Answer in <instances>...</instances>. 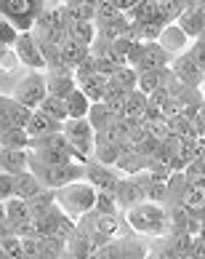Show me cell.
Instances as JSON below:
<instances>
[{
    "instance_id": "obj_1",
    "label": "cell",
    "mask_w": 205,
    "mask_h": 259,
    "mask_svg": "<svg viewBox=\"0 0 205 259\" xmlns=\"http://www.w3.org/2000/svg\"><path fill=\"white\" fill-rule=\"evenodd\" d=\"M120 217H123V225L139 238H158V235L168 233V214H165V206L152 203V200H144L139 206H131V208L120 211Z\"/></svg>"
},
{
    "instance_id": "obj_2",
    "label": "cell",
    "mask_w": 205,
    "mask_h": 259,
    "mask_svg": "<svg viewBox=\"0 0 205 259\" xmlns=\"http://www.w3.org/2000/svg\"><path fill=\"white\" fill-rule=\"evenodd\" d=\"M27 168L40 179V185L48 190H59L70 182L77 179H85V163L80 160H72V163H62V166H51V163H43L37 160L32 152H29V160H27Z\"/></svg>"
},
{
    "instance_id": "obj_3",
    "label": "cell",
    "mask_w": 205,
    "mask_h": 259,
    "mask_svg": "<svg viewBox=\"0 0 205 259\" xmlns=\"http://www.w3.org/2000/svg\"><path fill=\"white\" fill-rule=\"evenodd\" d=\"M54 198H56V206L64 211L70 219H80L85 211H91L93 203H96V187L88 185L85 179H77V182H70V185L54 190Z\"/></svg>"
},
{
    "instance_id": "obj_4",
    "label": "cell",
    "mask_w": 205,
    "mask_h": 259,
    "mask_svg": "<svg viewBox=\"0 0 205 259\" xmlns=\"http://www.w3.org/2000/svg\"><path fill=\"white\" fill-rule=\"evenodd\" d=\"M123 219L120 217H110V214H99L96 208L85 211V214L77 219V230H83V233H88L93 238L96 246L101 243H110L115 241V238L123 235Z\"/></svg>"
},
{
    "instance_id": "obj_5",
    "label": "cell",
    "mask_w": 205,
    "mask_h": 259,
    "mask_svg": "<svg viewBox=\"0 0 205 259\" xmlns=\"http://www.w3.org/2000/svg\"><path fill=\"white\" fill-rule=\"evenodd\" d=\"M62 134L80 163H85L93 155V128L88 123V118H67L62 126Z\"/></svg>"
},
{
    "instance_id": "obj_6",
    "label": "cell",
    "mask_w": 205,
    "mask_h": 259,
    "mask_svg": "<svg viewBox=\"0 0 205 259\" xmlns=\"http://www.w3.org/2000/svg\"><path fill=\"white\" fill-rule=\"evenodd\" d=\"M14 99H19L22 104H27L29 110H37V104H40L45 99V72H37V70H29L27 75H22L16 83H14V89L8 91Z\"/></svg>"
},
{
    "instance_id": "obj_7",
    "label": "cell",
    "mask_w": 205,
    "mask_h": 259,
    "mask_svg": "<svg viewBox=\"0 0 205 259\" xmlns=\"http://www.w3.org/2000/svg\"><path fill=\"white\" fill-rule=\"evenodd\" d=\"M146 187H149V174H146V171L133 174V177H120V182H117V187H115V200H117V206H120V211L144 203Z\"/></svg>"
},
{
    "instance_id": "obj_8",
    "label": "cell",
    "mask_w": 205,
    "mask_h": 259,
    "mask_svg": "<svg viewBox=\"0 0 205 259\" xmlns=\"http://www.w3.org/2000/svg\"><path fill=\"white\" fill-rule=\"evenodd\" d=\"M173 56L163 49L160 43H139L136 51L125 59V64L133 67V70H163V67L171 64Z\"/></svg>"
},
{
    "instance_id": "obj_9",
    "label": "cell",
    "mask_w": 205,
    "mask_h": 259,
    "mask_svg": "<svg viewBox=\"0 0 205 259\" xmlns=\"http://www.w3.org/2000/svg\"><path fill=\"white\" fill-rule=\"evenodd\" d=\"M14 51L19 56V62H22V67H27V70H37V72H45L43 51H40V46H37L32 32H19L16 43H14Z\"/></svg>"
},
{
    "instance_id": "obj_10",
    "label": "cell",
    "mask_w": 205,
    "mask_h": 259,
    "mask_svg": "<svg viewBox=\"0 0 205 259\" xmlns=\"http://www.w3.org/2000/svg\"><path fill=\"white\" fill-rule=\"evenodd\" d=\"M85 182L93 185L99 193H115L117 182H120V174L112 166H104V163L88 158L85 160Z\"/></svg>"
},
{
    "instance_id": "obj_11",
    "label": "cell",
    "mask_w": 205,
    "mask_h": 259,
    "mask_svg": "<svg viewBox=\"0 0 205 259\" xmlns=\"http://www.w3.org/2000/svg\"><path fill=\"white\" fill-rule=\"evenodd\" d=\"M29 115H32V110L27 107V104H22L19 99H14L11 94H3L0 91V131L8 128V126H19L24 128Z\"/></svg>"
},
{
    "instance_id": "obj_12",
    "label": "cell",
    "mask_w": 205,
    "mask_h": 259,
    "mask_svg": "<svg viewBox=\"0 0 205 259\" xmlns=\"http://www.w3.org/2000/svg\"><path fill=\"white\" fill-rule=\"evenodd\" d=\"M168 67H171V72H173V75H176V78H179L184 85H189V89H202V83H205V72H202L200 67L189 59V54H187V51L179 54V56H173Z\"/></svg>"
},
{
    "instance_id": "obj_13",
    "label": "cell",
    "mask_w": 205,
    "mask_h": 259,
    "mask_svg": "<svg viewBox=\"0 0 205 259\" xmlns=\"http://www.w3.org/2000/svg\"><path fill=\"white\" fill-rule=\"evenodd\" d=\"M146 166H149V158H144L136 147H123L120 150V158L115 160V171L120 177H133V174H141V171H146Z\"/></svg>"
},
{
    "instance_id": "obj_14",
    "label": "cell",
    "mask_w": 205,
    "mask_h": 259,
    "mask_svg": "<svg viewBox=\"0 0 205 259\" xmlns=\"http://www.w3.org/2000/svg\"><path fill=\"white\" fill-rule=\"evenodd\" d=\"M45 89H48V94H54V97L67 99L77 89L72 70H45Z\"/></svg>"
},
{
    "instance_id": "obj_15",
    "label": "cell",
    "mask_w": 205,
    "mask_h": 259,
    "mask_svg": "<svg viewBox=\"0 0 205 259\" xmlns=\"http://www.w3.org/2000/svg\"><path fill=\"white\" fill-rule=\"evenodd\" d=\"M158 43H160L171 56H179V54H184V51H187L189 46H192V40H189L187 35H184V30H181V27L176 24V22L163 27V32H160V37H158Z\"/></svg>"
},
{
    "instance_id": "obj_16",
    "label": "cell",
    "mask_w": 205,
    "mask_h": 259,
    "mask_svg": "<svg viewBox=\"0 0 205 259\" xmlns=\"http://www.w3.org/2000/svg\"><path fill=\"white\" fill-rule=\"evenodd\" d=\"M64 248H67V254H72L77 259H91V254L96 251V243H93V238L88 233H83V230L75 227V233L64 241Z\"/></svg>"
},
{
    "instance_id": "obj_17",
    "label": "cell",
    "mask_w": 205,
    "mask_h": 259,
    "mask_svg": "<svg viewBox=\"0 0 205 259\" xmlns=\"http://www.w3.org/2000/svg\"><path fill=\"white\" fill-rule=\"evenodd\" d=\"M77 89H80L83 94L91 102H104L107 97V91H110V75H104V72H93L91 78H85L77 83Z\"/></svg>"
},
{
    "instance_id": "obj_18",
    "label": "cell",
    "mask_w": 205,
    "mask_h": 259,
    "mask_svg": "<svg viewBox=\"0 0 205 259\" xmlns=\"http://www.w3.org/2000/svg\"><path fill=\"white\" fill-rule=\"evenodd\" d=\"M64 123H59L54 118H48L45 112L40 110H32V115H29V120H27V134L29 137H45V134H56V131H62Z\"/></svg>"
},
{
    "instance_id": "obj_19",
    "label": "cell",
    "mask_w": 205,
    "mask_h": 259,
    "mask_svg": "<svg viewBox=\"0 0 205 259\" xmlns=\"http://www.w3.org/2000/svg\"><path fill=\"white\" fill-rule=\"evenodd\" d=\"M40 190H45V187L40 185V179H37L29 168H24V171H19V174H14V195H16V198L29 200L32 195L40 193Z\"/></svg>"
},
{
    "instance_id": "obj_20",
    "label": "cell",
    "mask_w": 205,
    "mask_h": 259,
    "mask_svg": "<svg viewBox=\"0 0 205 259\" xmlns=\"http://www.w3.org/2000/svg\"><path fill=\"white\" fill-rule=\"evenodd\" d=\"M29 150H11V147H0V171L6 174H19L27 168Z\"/></svg>"
},
{
    "instance_id": "obj_21",
    "label": "cell",
    "mask_w": 205,
    "mask_h": 259,
    "mask_svg": "<svg viewBox=\"0 0 205 259\" xmlns=\"http://www.w3.org/2000/svg\"><path fill=\"white\" fill-rule=\"evenodd\" d=\"M176 24L181 27L189 40H197L202 32V24H205V11H189V8H184L179 19H176Z\"/></svg>"
},
{
    "instance_id": "obj_22",
    "label": "cell",
    "mask_w": 205,
    "mask_h": 259,
    "mask_svg": "<svg viewBox=\"0 0 205 259\" xmlns=\"http://www.w3.org/2000/svg\"><path fill=\"white\" fill-rule=\"evenodd\" d=\"M181 203L187 206L194 217L200 214V211L205 208V179H197V182H189L187 190H184V198Z\"/></svg>"
},
{
    "instance_id": "obj_23",
    "label": "cell",
    "mask_w": 205,
    "mask_h": 259,
    "mask_svg": "<svg viewBox=\"0 0 205 259\" xmlns=\"http://www.w3.org/2000/svg\"><path fill=\"white\" fill-rule=\"evenodd\" d=\"M146 107H149V97L141 94L139 89L128 91V99H125V118L131 120H146Z\"/></svg>"
},
{
    "instance_id": "obj_24",
    "label": "cell",
    "mask_w": 205,
    "mask_h": 259,
    "mask_svg": "<svg viewBox=\"0 0 205 259\" xmlns=\"http://www.w3.org/2000/svg\"><path fill=\"white\" fill-rule=\"evenodd\" d=\"M120 145H115V142H107V139H101V137H96L93 134V160H99V163H104V166H115V160L120 158Z\"/></svg>"
},
{
    "instance_id": "obj_25",
    "label": "cell",
    "mask_w": 205,
    "mask_h": 259,
    "mask_svg": "<svg viewBox=\"0 0 205 259\" xmlns=\"http://www.w3.org/2000/svg\"><path fill=\"white\" fill-rule=\"evenodd\" d=\"M165 72H168V67H163V70H141V72H139V78H136V89L149 97L152 91L163 89Z\"/></svg>"
},
{
    "instance_id": "obj_26",
    "label": "cell",
    "mask_w": 205,
    "mask_h": 259,
    "mask_svg": "<svg viewBox=\"0 0 205 259\" xmlns=\"http://www.w3.org/2000/svg\"><path fill=\"white\" fill-rule=\"evenodd\" d=\"M0 147H11V150H29V134L27 128L8 126L0 131Z\"/></svg>"
},
{
    "instance_id": "obj_27",
    "label": "cell",
    "mask_w": 205,
    "mask_h": 259,
    "mask_svg": "<svg viewBox=\"0 0 205 259\" xmlns=\"http://www.w3.org/2000/svg\"><path fill=\"white\" fill-rule=\"evenodd\" d=\"M128 19L133 24H149V22H158V3L155 0H141L136 3L131 11H128ZM160 24V22H158Z\"/></svg>"
},
{
    "instance_id": "obj_28",
    "label": "cell",
    "mask_w": 205,
    "mask_h": 259,
    "mask_svg": "<svg viewBox=\"0 0 205 259\" xmlns=\"http://www.w3.org/2000/svg\"><path fill=\"white\" fill-rule=\"evenodd\" d=\"M85 118H88V123H91V128H93V134H96V131H101V128L110 126L115 115L110 112V107H107L104 102H91V107H88Z\"/></svg>"
},
{
    "instance_id": "obj_29",
    "label": "cell",
    "mask_w": 205,
    "mask_h": 259,
    "mask_svg": "<svg viewBox=\"0 0 205 259\" xmlns=\"http://www.w3.org/2000/svg\"><path fill=\"white\" fill-rule=\"evenodd\" d=\"M37 110L45 112L48 118L59 120V123H64L67 118H70V115H67V102L62 97H54V94H45V99L37 104Z\"/></svg>"
},
{
    "instance_id": "obj_30",
    "label": "cell",
    "mask_w": 205,
    "mask_h": 259,
    "mask_svg": "<svg viewBox=\"0 0 205 259\" xmlns=\"http://www.w3.org/2000/svg\"><path fill=\"white\" fill-rule=\"evenodd\" d=\"M56 203V198H54V190H40V193H37V195H32V198H29L27 200V208H29V217H32V219H40L43 214H45V211L48 208H51Z\"/></svg>"
},
{
    "instance_id": "obj_31",
    "label": "cell",
    "mask_w": 205,
    "mask_h": 259,
    "mask_svg": "<svg viewBox=\"0 0 205 259\" xmlns=\"http://www.w3.org/2000/svg\"><path fill=\"white\" fill-rule=\"evenodd\" d=\"M136 78H139V70H133V67H120V70H115L110 75V85L112 89H120V91H133L136 89Z\"/></svg>"
},
{
    "instance_id": "obj_32",
    "label": "cell",
    "mask_w": 205,
    "mask_h": 259,
    "mask_svg": "<svg viewBox=\"0 0 205 259\" xmlns=\"http://www.w3.org/2000/svg\"><path fill=\"white\" fill-rule=\"evenodd\" d=\"M67 37L83 43V46H91L93 37H96V24L93 22H72L67 24Z\"/></svg>"
},
{
    "instance_id": "obj_33",
    "label": "cell",
    "mask_w": 205,
    "mask_h": 259,
    "mask_svg": "<svg viewBox=\"0 0 205 259\" xmlns=\"http://www.w3.org/2000/svg\"><path fill=\"white\" fill-rule=\"evenodd\" d=\"M64 102H67V115H70V118H85L88 107H91V99H88L80 89H75Z\"/></svg>"
},
{
    "instance_id": "obj_34",
    "label": "cell",
    "mask_w": 205,
    "mask_h": 259,
    "mask_svg": "<svg viewBox=\"0 0 205 259\" xmlns=\"http://www.w3.org/2000/svg\"><path fill=\"white\" fill-rule=\"evenodd\" d=\"M3 211H6V219H8L11 225H16V222H22V219L29 217L27 200H24V198H16V195H11L8 200H3Z\"/></svg>"
},
{
    "instance_id": "obj_35",
    "label": "cell",
    "mask_w": 205,
    "mask_h": 259,
    "mask_svg": "<svg viewBox=\"0 0 205 259\" xmlns=\"http://www.w3.org/2000/svg\"><path fill=\"white\" fill-rule=\"evenodd\" d=\"M62 49V56H64V62L70 64V67H75V64H80L85 56H88V46H83V43H77V40H72V37H67V40L59 46Z\"/></svg>"
},
{
    "instance_id": "obj_36",
    "label": "cell",
    "mask_w": 205,
    "mask_h": 259,
    "mask_svg": "<svg viewBox=\"0 0 205 259\" xmlns=\"http://www.w3.org/2000/svg\"><path fill=\"white\" fill-rule=\"evenodd\" d=\"M93 14H96V8L83 3V0H80V3H67L64 6L67 24H72V22H93Z\"/></svg>"
},
{
    "instance_id": "obj_37",
    "label": "cell",
    "mask_w": 205,
    "mask_h": 259,
    "mask_svg": "<svg viewBox=\"0 0 205 259\" xmlns=\"http://www.w3.org/2000/svg\"><path fill=\"white\" fill-rule=\"evenodd\" d=\"M37 243H40V251H43V259H59L67 248H64V241L56 235H40L37 238Z\"/></svg>"
},
{
    "instance_id": "obj_38",
    "label": "cell",
    "mask_w": 205,
    "mask_h": 259,
    "mask_svg": "<svg viewBox=\"0 0 205 259\" xmlns=\"http://www.w3.org/2000/svg\"><path fill=\"white\" fill-rule=\"evenodd\" d=\"M91 259H123V235L115 238L110 243L96 246V251L91 254Z\"/></svg>"
},
{
    "instance_id": "obj_39",
    "label": "cell",
    "mask_w": 205,
    "mask_h": 259,
    "mask_svg": "<svg viewBox=\"0 0 205 259\" xmlns=\"http://www.w3.org/2000/svg\"><path fill=\"white\" fill-rule=\"evenodd\" d=\"M93 208L99 211V214L120 217V206H117V200H115V193H99V190H96V203H93Z\"/></svg>"
},
{
    "instance_id": "obj_40",
    "label": "cell",
    "mask_w": 205,
    "mask_h": 259,
    "mask_svg": "<svg viewBox=\"0 0 205 259\" xmlns=\"http://www.w3.org/2000/svg\"><path fill=\"white\" fill-rule=\"evenodd\" d=\"M146 131H149L155 139L165 142V139L171 137V123H168V118H165V115H155V118L146 120Z\"/></svg>"
},
{
    "instance_id": "obj_41",
    "label": "cell",
    "mask_w": 205,
    "mask_h": 259,
    "mask_svg": "<svg viewBox=\"0 0 205 259\" xmlns=\"http://www.w3.org/2000/svg\"><path fill=\"white\" fill-rule=\"evenodd\" d=\"M125 99H128V91H120V89H112L110 85V91H107V97H104V104L110 107L112 115H123L125 112Z\"/></svg>"
},
{
    "instance_id": "obj_42",
    "label": "cell",
    "mask_w": 205,
    "mask_h": 259,
    "mask_svg": "<svg viewBox=\"0 0 205 259\" xmlns=\"http://www.w3.org/2000/svg\"><path fill=\"white\" fill-rule=\"evenodd\" d=\"M146 200L165 206V200H168V185L160 182V179H149V187H146Z\"/></svg>"
},
{
    "instance_id": "obj_43",
    "label": "cell",
    "mask_w": 205,
    "mask_h": 259,
    "mask_svg": "<svg viewBox=\"0 0 205 259\" xmlns=\"http://www.w3.org/2000/svg\"><path fill=\"white\" fill-rule=\"evenodd\" d=\"M168 123H171V134H176V137H192V120L184 112L171 115Z\"/></svg>"
},
{
    "instance_id": "obj_44",
    "label": "cell",
    "mask_w": 205,
    "mask_h": 259,
    "mask_svg": "<svg viewBox=\"0 0 205 259\" xmlns=\"http://www.w3.org/2000/svg\"><path fill=\"white\" fill-rule=\"evenodd\" d=\"M16 37H19V30L6 16H0V46H3V49H14Z\"/></svg>"
},
{
    "instance_id": "obj_45",
    "label": "cell",
    "mask_w": 205,
    "mask_h": 259,
    "mask_svg": "<svg viewBox=\"0 0 205 259\" xmlns=\"http://www.w3.org/2000/svg\"><path fill=\"white\" fill-rule=\"evenodd\" d=\"M19 67H22V62H19L16 51H14V49H3V54H0V72L14 75Z\"/></svg>"
},
{
    "instance_id": "obj_46",
    "label": "cell",
    "mask_w": 205,
    "mask_h": 259,
    "mask_svg": "<svg viewBox=\"0 0 205 259\" xmlns=\"http://www.w3.org/2000/svg\"><path fill=\"white\" fill-rule=\"evenodd\" d=\"M0 251H3L8 259H24L22 256V238L11 235V238H6V241H0Z\"/></svg>"
},
{
    "instance_id": "obj_47",
    "label": "cell",
    "mask_w": 205,
    "mask_h": 259,
    "mask_svg": "<svg viewBox=\"0 0 205 259\" xmlns=\"http://www.w3.org/2000/svg\"><path fill=\"white\" fill-rule=\"evenodd\" d=\"M187 54H189V59L205 72V37H197V40H192V46L187 49Z\"/></svg>"
},
{
    "instance_id": "obj_48",
    "label": "cell",
    "mask_w": 205,
    "mask_h": 259,
    "mask_svg": "<svg viewBox=\"0 0 205 259\" xmlns=\"http://www.w3.org/2000/svg\"><path fill=\"white\" fill-rule=\"evenodd\" d=\"M22 256L24 259H43V251H40L37 238H22Z\"/></svg>"
},
{
    "instance_id": "obj_49",
    "label": "cell",
    "mask_w": 205,
    "mask_h": 259,
    "mask_svg": "<svg viewBox=\"0 0 205 259\" xmlns=\"http://www.w3.org/2000/svg\"><path fill=\"white\" fill-rule=\"evenodd\" d=\"M14 195V174L0 171V200H8Z\"/></svg>"
},
{
    "instance_id": "obj_50",
    "label": "cell",
    "mask_w": 205,
    "mask_h": 259,
    "mask_svg": "<svg viewBox=\"0 0 205 259\" xmlns=\"http://www.w3.org/2000/svg\"><path fill=\"white\" fill-rule=\"evenodd\" d=\"M192 259H205V238H194V243H192V251H189Z\"/></svg>"
},
{
    "instance_id": "obj_51",
    "label": "cell",
    "mask_w": 205,
    "mask_h": 259,
    "mask_svg": "<svg viewBox=\"0 0 205 259\" xmlns=\"http://www.w3.org/2000/svg\"><path fill=\"white\" fill-rule=\"evenodd\" d=\"M110 3L117 8V11H123V14H128L131 8L136 6V3H141V0H110Z\"/></svg>"
},
{
    "instance_id": "obj_52",
    "label": "cell",
    "mask_w": 205,
    "mask_h": 259,
    "mask_svg": "<svg viewBox=\"0 0 205 259\" xmlns=\"http://www.w3.org/2000/svg\"><path fill=\"white\" fill-rule=\"evenodd\" d=\"M14 235V225L8 222L6 217H0V241H6V238H11Z\"/></svg>"
},
{
    "instance_id": "obj_53",
    "label": "cell",
    "mask_w": 205,
    "mask_h": 259,
    "mask_svg": "<svg viewBox=\"0 0 205 259\" xmlns=\"http://www.w3.org/2000/svg\"><path fill=\"white\" fill-rule=\"evenodd\" d=\"M181 6L189 11H205V0H181Z\"/></svg>"
},
{
    "instance_id": "obj_54",
    "label": "cell",
    "mask_w": 205,
    "mask_h": 259,
    "mask_svg": "<svg viewBox=\"0 0 205 259\" xmlns=\"http://www.w3.org/2000/svg\"><path fill=\"white\" fill-rule=\"evenodd\" d=\"M200 238H205V222H200V233H197Z\"/></svg>"
},
{
    "instance_id": "obj_55",
    "label": "cell",
    "mask_w": 205,
    "mask_h": 259,
    "mask_svg": "<svg viewBox=\"0 0 205 259\" xmlns=\"http://www.w3.org/2000/svg\"><path fill=\"white\" fill-rule=\"evenodd\" d=\"M59 259H77V256H72V254H67V251H64V254L59 256Z\"/></svg>"
},
{
    "instance_id": "obj_56",
    "label": "cell",
    "mask_w": 205,
    "mask_h": 259,
    "mask_svg": "<svg viewBox=\"0 0 205 259\" xmlns=\"http://www.w3.org/2000/svg\"><path fill=\"white\" fill-rule=\"evenodd\" d=\"M197 219H200V222H205V208H202L200 214H197Z\"/></svg>"
},
{
    "instance_id": "obj_57",
    "label": "cell",
    "mask_w": 205,
    "mask_h": 259,
    "mask_svg": "<svg viewBox=\"0 0 205 259\" xmlns=\"http://www.w3.org/2000/svg\"><path fill=\"white\" fill-rule=\"evenodd\" d=\"M0 217H6V211H3V200H0Z\"/></svg>"
},
{
    "instance_id": "obj_58",
    "label": "cell",
    "mask_w": 205,
    "mask_h": 259,
    "mask_svg": "<svg viewBox=\"0 0 205 259\" xmlns=\"http://www.w3.org/2000/svg\"><path fill=\"white\" fill-rule=\"evenodd\" d=\"M200 37H205V24H202V32H200Z\"/></svg>"
},
{
    "instance_id": "obj_59",
    "label": "cell",
    "mask_w": 205,
    "mask_h": 259,
    "mask_svg": "<svg viewBox=\"0 0 205 259\" xmlns=\"http://www.w3.org/2000/svg\"><path fill=\"white\" fill-rule=\"evenodd\" d=\"M32 3H40V6H43V0H32Z\"/></svg>"
},
{
    "instance_id": "obj_60",
    "label": "cell",
    "mask_w": 205,
    "mask_h": 259,
    "mask_svg": "<svg viewBox=\"0 0 205 259\" xmlns=\"http://www.w3.org/2000/svg\"><path fill=\"white\" fill-rule=\"evenodd\" d=\"M0 54H3V46H0Z\"/></svg>"
}]
</instances>
